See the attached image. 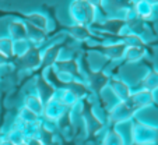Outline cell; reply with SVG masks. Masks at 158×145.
I'll list each match as a JSON object with an SVG mask.
<instances>
[{"label": "cell", "mask_w": 158, "mask_h": 145, "mask_svg": "<svg viewBox=\"0 0 158 145\" xmlns=\"http://www.w3.org/2000/svg\"><path fill=\"white\" fill-rule=\"evenodd\" d=\"M10 32H11V35L14 34V36H21L20 32L25 35V28H24V25H21V24L15 22V24H13L11 27H10Z\"/></svg>", "instance_id": "6da1fadb"}]
</instances>
